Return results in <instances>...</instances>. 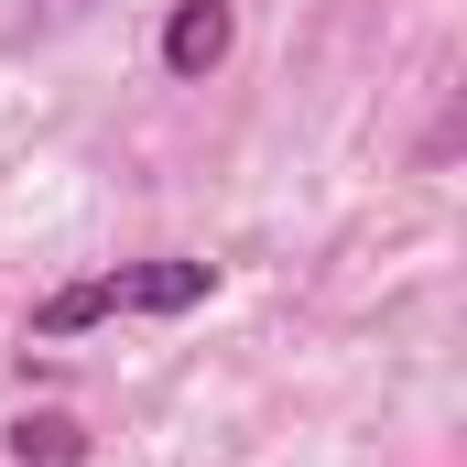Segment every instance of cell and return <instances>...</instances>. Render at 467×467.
I'll list each match as a JSON object with an SVG mask.
<instances>
[{
	"instance_id": "cell-1",
	"label": "cell",
	"mask_w": 467,
	"mask_h": 467,
	"mask_svg": "<svg viewBox=\"0 0 467 467\" xmlns=\"http://www.w3.org/2000/svg\"><path fill=\"white\" fill-rule=\"evenodd\" d=\"M207 294H218V261L152 250V261H109V272L44 294V305H33V337H88V327H109V316H196Z\"/></svg>"
},
{
	"instance_id": "cell-2",
	"label": "cell",
	"mask_w": 467,
	"mask_h": 467,
	"mask_svg": "<svg viewBox=\"0 0 467 467\" xmlns=\"http://www.w3.org/2000/svg\"><path fill=\"white\" fill-rule=\"evenodd\" d=\"M229 44H239V11L229 0H174V22H163V77H218L229 66Z\"/></svg>"
},
{
	"instance_id": "cell-3",
	"label": "cell",
	"mask_w": 467,
	"mask_h": 467,
	"mask_svg": "<svg viewBox=\"0 0 467 467\" xmlns=\"http://www.w3.org/2000/svg\"><path fill=\"white\" fill-rule=\"evenodd\" d=\"M0 446H11V467H88V424L77 413H22Z\"/></svg>"
},
{
	"instance_id": "cell-4",
	"label": "cell",
	"mask_w": 467,
	"mask_h": 467,
	"mask_svg": "<svg viewBox=\"0 0 467 467\" xmlns=\"http://www.w3.org/2000/svg\"><path fill=\"white\" fill-rule=\"evenodd\" d=\"M55 11H77V0H55Z\"/></svg>"
}]
</instances>
